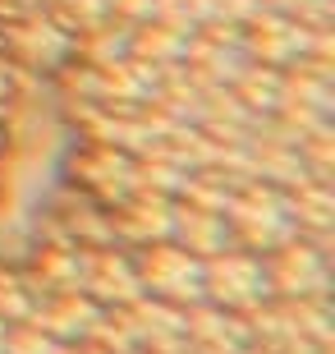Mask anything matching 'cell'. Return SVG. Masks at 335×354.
Returning a JSON list of instances; mask_svg holds the SVG:
<instances>
[]
</instances>
